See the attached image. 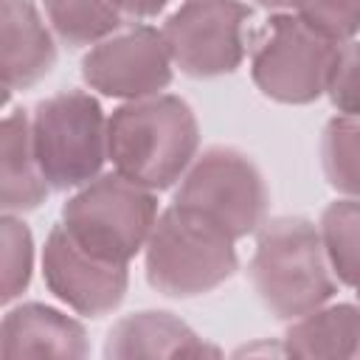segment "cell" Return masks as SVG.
Instances as JSON below:
<instances>
[{
    "mask_svg": "<svg viewBox=\"0 0 360 360\" xmlns=\"http://www.w3.org/2000/svg\"><path fill=\"white\" fill-rule=\"evenodd\" d=\"M31 141L51 191L82 188L110 160L107 115L84 90L53 93L31 110Z\"/></svg>",
    "mask_w": 360,
    "mask_h": 360,
    "instance_id": "6",
    "label": "cell"
},
{
    "mask_svg": "<svg viewBox=\"0 0 360 360\" xmlns=\"http://www.w3.org/2000/svg\"><path fill=\"white\" fill-rule=\"evenodd\" d=\"M158 197L118 172L98 174L62 205L65 231L93 256L129 264L158 222Z\"/></svg>",
    "mask_w": 360,
    "mask_h": 360,
    "instance_id": "4",
    "label": "cell"
},
{
    "mask_svg": "<svg viewBox=\"0 0 360 360\" xmlns=\"http://www.w3.org/2000/svg\"><path fill=\"white\" fill-rule=\"evenodd\" d=\"M248 20L250 6L242 0H183L160 31L183 76L217 79L242 65Z\"/></svg>",
    "mask_w": 360,
    "mask_h": 360,
    "instance_id": "8",
    "label": "cell"
},
{
    "mask_svg": "<svg viewBox=\"0 0 360 360\" xmlns=\"http://www.w3.org/2000/svg\"><path fill=\"white\" fill-rule=\"evenodd\" d=\"M219 349L205 343L183 318L166 309H141L112 323L104 340V357H217Z\"/></svg>",
    "mask_w": 360,
    "mask_h": 360,
    "instance_id": "13",
    "label": "cell"
},
{
    "mask_svg": "<svg viewBox=\"0 0 360 360\" xmlns=\"http://www.w3.org/2000/svg\"><path fill=\"white\" fill-rule=\"evenodd\" d=\"M0 245H3V290L0 301L11 304L20 298L34 273V236L17 214H3L0 219Z\"/></svg>",
    "mask_w": 360,
    "mask_h": 360,
    "instance_id": "19",
    "label": "cell"
},
{
    "mask_svg": "<svg viewBox=\"0 0 360 360\" xmlns=\"http://www.w3.org/2000/svg\"><path fill=\"white\" fill-rule=\"evenodd\" d=\"M256 3L267 11H295L301 6V0H256Z\"/></svg>",
    "mask_w": 360,
    "mask_h": 360,
    "instance_id": "23",
    "label": "cell"
},
{
    "mask_svg": "<svg viewBox=\"0 0 360 360\" xmlns=\"http://www.w3.org/2000/svg\"><path fill=\"white\" fill-rule=\"evenodd\" d=\"M118 6V11L124 17H135V20H146V17H158L172 0H112Z\"/></svg>",
    "mask_w": 360,
    "mask_h": 360,
    "instance_id": "22",
    "label": "cell"
},
{
    "mask_svg": "<svg viewBox=\"0 0 360 360\" xmlns=\"http://www.w3.org/2000/svg\"><path fill=\"white\" fill-rule=\"evenodd\" d=\"M90 352L84 326L56 307L25 301L3 315L0 354L14 357H84Z\"/></svg>",
    "mask_w": 360,
    "mask_h": 360,
    "instance_id": "12",
    "label": "cell"
},
{
    "mask_svg": "<svg viewBox=\"0 0 360 360\" xmlns=\"http://www.w3.org/2000/svg\"><path fill=\"white\" fill-rule=\"evenodd\" d=\"M318 231L338 281L346 287H357L360 284V200L343 197L329 202L321 214Z\"/></svg>",
    "mask_w": 360,
    "mask_h": 360,
    "instance_id": "17",
    "label": "cell"
},
{
    "mask_svg": "<svg viewBox=\"0 0 360 360\" xmlns=\"http://www.w3.org/2000/svg\"><path fill=\"white\" fill-rule=\"evenodd\" d=\"M42 281L48 292L84 318H104L121 307L129 270L84 250L65 225H53L42 248Z\"/></svg>",
    "mask_w": 360,
    "mask_h": 360,
    "instance_id": "10",
    "label": "cell"
},
{
    "mask_svg": "<svg viewBox=\"0 0 360 360\" xmlns=\"http://www.w3.org/2000/svg\"><path fill=\"white\" fill-rule=\"evenodd\" d=\"M3 101L42 82L56 65V42L34 0H0Z\"/></svg>",
    "mask_w": 360,
    "mask_h": 360,
    "instance_id": "11",
    "label": "cell"
},
{
    "mask_svg": "<svg viewBox=\"0 0 360 360\" xmlns=\"http://www.w3.org/2000/svg\"><path fill=\"white\" fill-rule=\"evenodd\" d=\"M174 62L163 31L152 25L118 28L112 37L93 45L82 59V79L90 90L135 101L158 96L172 84Z\"/></svg>",
    "mask_w": 360,
    "mask_h": 360,
    "instance_id": "9",
    "label": "cell"
},
{
    "mask_svg": "<svg viewBox=\"0 0 360 360\" xmlns=\"http://www.w3.org/2000/svg\"><path fill=\"white\" fill-rule=\"evenodd\" d=\"M326 96L340 115H360V42H343L326 84Z\"/></svg>",
    "mask_w": 360,
    "mask_h": 360,
    "instance_id": "21",
    "label": "cell"
},
{
    "mask_svg": "<svg viewBox=\"0 0 360 360\" xmlns=\"http://www.w3.org/2000/svg\"><path fill=\"white\" fill-rule=\"evenodd\" d=\"M250 284L276 321H295L338 292V276L326 259L321 231L307 217H273L256 231Z\"/></svg>",
    "mask_w": 360,
    "mask_h": 360,
    "instance_id": "2",
    "label": "cell"
},
{
    "mask_svg": "<svg viewBox=\"0 0 360 360\" xmlns=\"http://www.w3.org/2000/svg\"><path fill=\"white\" fill-rule=\"evenodd\" d=\"M321 169L326 183L360 200V115H335L321 132Z\"/></svg>",
    "mask_w": 360,
    "mask_h": 360,
    "instance_id": "18",
    "label": "cell"
},
{
    "mask_svg": "<svg viewBox=\"0 0 360 360\" xmlns=\"http://www.w3.org/2000/svg\"><path fill=\"white\" fill-rule=\"evenodd\" d=\"M236 267L233 239L174 202L160 211L143 248L146 281L166 298L205 295L222 287Z\"/></svg>",
    "mask_w": 360,
    "mask_h": 360,
    "instance_id": "3",
    "label": "cell"
},
{
    "mask_svg": "<svg viewBox=\"0 0 360 360\" xmlns=\"http://www.w3.org/2000/svg\"><path fill=\"white\" fill-rule=\"evenodd\" d=\"M295 14L335 42H349L360 31V0H301Z\"/></svg>",
    "mask_w": 360,
    "mask_h": 360,
    "instance_id": "20",
    "label": "cell"
},
{
    "mask_svg": "<svg viewBox=\"0 0 360 360\" xmlns=\"http://www.w3.org/2000/svg\"><path fill=\"white\" fill-rule=\"evenodd\" d=\"M172 202L239 242L264 225L270 191L250 155L233 146H208L180 177Z\"/></svg>",
    "mask_w": 360,
    "mask_h": 360,
    "instance_id": "5",
    "label": "cell"
},
{
    "mask_svg": "<svg viewBox=\"0 0 360 360\" xmlns=\"http://www.w3.org/2000/svg\"><path fill=\"white\" fill-rule=\"evenodd\" d=\"M340 45L307 25L295 11H273L250 56V79L270 101L312 104L326 96Z\"/></svg>",
    "mask_w": 360,
    "mask_h": 360,
    "instance_id": "7",
    "label": "cell"
},
{
    "mask_svg": "<svg viewBox=\"0 0 360 360\" xmlns=\"http://www.w3.org/2000/svg\"><path fill=\"white\" fill-rule=\"evenodd\" d=\"M48 191L51 186L31 141V112L11 110L0 124V208L3 214L37 211Z\"/></svg>",
    "mask_w": 360,
    "mask_h": 360,
    "instance_id": "14",
    "label": "cell"
},
{
    "mask_svg": "<svg viewBox=\"0 0 360 360\" xmlns=\"http://www.w3.org/2000/svg\"><path fill=\"white\" fill-rule=\"evenodd\" d=\"M354 290H357V301H360V284H357V287H354Z\"/></svg>",
    "mask_w": 360,
    "mask_h": 360,
    "instance_id": "24",
    "label": "cell"
},
{
    "mask_svg": "<svg viewBox=\"0 0 360 360\" xmlns=\"http://www.w3.org/2000/svg\"><path fill=\"white\" fill-rule=\"evenodd\" d=\"M281 349L290 357H349L360 360V307L323 304L290 321Z\"/></svg>",
    "mask_w": 360,
    "mask_h": 360,
    "instance_id": "15",
    "label": "cell"
},
{
    "mask_svg": "<svg viewBox=\"0 0 360 360\" xmlns=\"http://www.w3.org/2000/svg\"><path fill=\"white\" fill-rule=\"evenodd\" d=\"M42 8L51 31L68 48H93L124 22L112 0H42Z\"/></svg>",
    "mask_w": 360,
    "mask_h": 360,
    "instance_id": "16",
    "label": "cell"
},
{
    "mask_svg": "<svg viewBox=\"0 0 360 360\" xmlns=\"http://www.w3.org/2000/svg\"><path fill=\"white\" fill-rule=\"evenodd\" d=\"M107 149L118 174L166 191L200 155V124L188 101L172 93L124 101L107 118Z\"/></svg>",
    "mask_w": 360,
    "mask_h": 360,
    "instance_id": "1",
    "label": "cell"
}]
</instances>
